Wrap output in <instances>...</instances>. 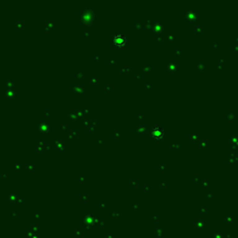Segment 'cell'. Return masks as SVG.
<instances>
[{"label":"cell","instance_id":"6da1fadb","mask_svg":"<svg viewBox=\"0 0 238 238\" xmlns=\"http://www.w3.org/2000/svg\"><path fill=\"white\" fill-rule=\"evenodd\" d=\"M114 43L116 46H122L126 43V37L122 34H117L114 36Z\"/></svg>","mask_w":238,"mask_h":238}]
</instances>
